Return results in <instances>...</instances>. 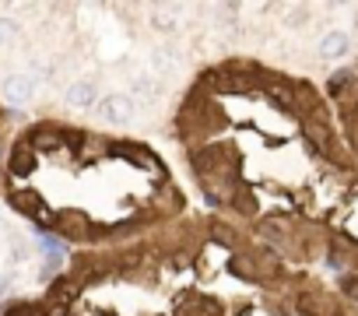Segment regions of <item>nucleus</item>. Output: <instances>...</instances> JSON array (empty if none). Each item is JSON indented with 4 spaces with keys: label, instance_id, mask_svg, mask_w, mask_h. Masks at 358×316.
Instances as JSON below:
<instances>
[{
    "label": "nucleus",
    "instance_id": "1",
    "mask_svg": "<svg viewBox=\"0 0 358 316\" xmlns=\"http://www.w3.org/2000/svg\"><path fill=\"white\" fill-rule=\"evenodd\" d=\"M134 109H137L134 95H123V92H113V95L99 99V106H95L99 120L109 123V127H127L134 120Z\"/></svg>",
    "mask_w": 358,
    "mask_h": 316
},
{
    "label": "nucleus",
    "instance_id": "2",
    "mask_svg": "<svg viewBox=\"0 0 358 316\" xmlns=\"http://www.w3.org/2000/svg\"><path fill=\"white\" fill-rule=\"evenodd\" d=\"M36 95V78L32 74H8L4 78V99L11 106H29Z\"/></svg>",
    "mask_w": 358,
    "mask_h": 316
},
{
    "label": "nucleus",
    "instance_id": "3",
    "mask_svg": "<svg viewBox=\"0 0 358 316\" xmlns=\"http://www.w3.org/2000/svg\"><path fill=\"white\" fill-rule=\"evenodd\" d=\"M320 60H327V64H337V60H344L348 53H351V39H348V32H341V29H334V32H327L323 39H320Z\"/></svg>",
    "mask_w": 358,
    "mask_h": 316
},
{
    "label": "nucleus",
    "instance_id": "4",
    "mask_svg": "<svg viewBox=\"0 0 358 316\" xmlns=\"http://www.w3.org/2000/svg\"><path fill=\"white\" fill-rule=\"evenodd\" d=\"M67 106H71V109H92V106H99L95 81H88V78L74 81V85L67 88Z\"/></svg>",
    "mask_w": 358,
    "mask_h": 316
},
{
    "label": "nucleus",
    "instance_id": "5",
    "mask_svg": "<svg viewBox=\"0 0 358 316\" xmlns=\"http://www.w3.org/2000/svg\"><path fill=\"white\" fill-rule=\"evenodd\" d=\"M162 99V81L155 78V74H141L137 81H134V102H158Z\"/></svg>",
    "mask_w": 358,
    "mask_h": 316
},
{
    "label": "nucleus",
    "instance_id": "6",
    "mask_svg": "<svg viewBox=\"0 0 358 316\" xmlns=\"http://www.w3.org/2000/svg\"><path fill=\"white\" fill-rule=\"evenodd\" d=\"M11 166H15V173H18V176H25V173H32V169H36L32 144H18V151H15V158H11Z\"/></svg>",
    "mask_w": 358,
    "mask_h": 316
},
{
    "label": "nucleus",
    "instance_id": "7",
    "mask_svg": "<svg viewBox=\"0 0 358 316\" xmlns=\"http://www.w3.org/2000/svg\"><path fill=\"white\" fill-rule=\"evenodd\" d=\"M15 39H18V22H11V18H0V50L15 46Z\"/></svg>",
    "mask_w": 358,
    "mask_h": 316
},
{
    "label": "nucleus",
    "instance_id": "8",
    "mask_svg": "<svg viewBox=\"0 0 358 316\" xmlns=\"http://www.w3.org/2000/svg\"><path fill=\"white\" fill-rule=\"evenodd\" d=\"M172 11H176V8H162V4L155 8V29H158V32H172V29H176Z\"/></svg>",
    "mask_w": 358,
    "mask_h": 316
},
{
    "label": "nucleus",
    "instance_id": "9",
    "mask_svg": "<svg viewBox=\"0 0 358 316\" xmlns=\"http://www.w3.org/2000/svg\"><path fill=\"white\" fill-rule=\"evenodd\" d=\"M271 99H274V102H281L285 109H292V106H295V99H292V92H288L285 85H274V88H271Z\"/></svg>",
    "mask_w": 358,
    "mask_h": 316
},
{
    "label": "nucleus",
    "instance_id": "10",
    "mask_svg": "<svg viewBox=\"0 0 358 316\" xmlns=\"http://www.w3.org/2000/svg\"><path fill=\"white\" fill-rule=\"evenodd\" d=\"M344 288H348V295H355V299H358V281H351V278H348V281H344Z\"/></svg>",
    "mask_w": 358,
    "mask_h": 316
}]
</instances>
